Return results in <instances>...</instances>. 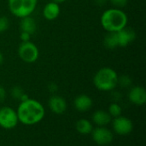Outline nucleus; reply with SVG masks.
I'll use <instances>...</instances> for the list:
<instances>
[{"instance_id":"obj_1","label":"nucleus","mask_w":146,"mask_h":146,"mask_svg":"<svg viewBox=\"0 0 146 146\" xmlns=\"http://www.w3.org/2000/svg\"><path fill=\"white\" fill-rule=\"evenodd\" d=\"M18 120L25 125H34L44 116V108L40 102L33 99L21 102L17 109Z\"/></svg>"},{"instance_id":"obj_2","label":"nucleus","mask_w":146,"mask_h":146,"mask_svg":"<svg viewBox=\"0 0 146 146\" xmlns=\"http://www.w3.org/2000/svg\"><path fill=\"white\" fill-rule=\"evenodd\" d=\"M101 24L107 32H118L127 26V15L120 9H110L103 13Z\"/></svg>"},{"instance_id":"obj_3","label":"nucleus","mask_w":146,"mask_h":146,"mask_svg":"<svg viewBox=\"0 0 146 146\" xmlns=\"http://www.w3.org/2000/svg\"><path fill=\"white\" fill-rule=\"evenodd\" d=\"M118 75L115 70L110 67L100 69L93 77L95 87L102 91H111L118 84Z\"/></svg>"},{"instance_id":"obj_4","label":"nucleus","mask_w":146,"mask_h":146,"mask_svg":"<svg viewBox=\"0 0 146 146\" xmlns=\"http://www.w3.org/2000/svg\"><path fill=\"white\" fill-rule=\"evenodd\" d=\"M38 0H8L10 12L20 18L30 15L35 9Z\"/></svg>"},{"instance_id":"obj_5","label":"nucleus","mask_w":146,"mask_h":146,"mask_svg":"<svg viewBox=\"0 0 146 146\" xmlns=\"http://www.w3.org/2000/svg\"><path fill=\"white\" fill-rule=\"evenodd\" d=\"M18 54L21 59L24 62L33 63L38 59L39 52L37 46L29 40L26 42H21L18 48Z\"/></svg>"},{"instance_id":"obj_6","label":"nucleus","mask_w":146,"mask_h":146,"mask_svg":"<svg viewBox=\"0 0 146 146\" xmlns=\"http://www.w3.org/2000/svg\"><path fill=\"white\" fill-rule=\"evenodd\" d=\"M17 113L9 107H4L0 109V126L5 129H12L18 123Z\"/></svg>"},{"instance_id":"obj_7","label":"nucleus","mask_w":146,"mask_h":146,"mask_svg":"<svg viewBox=\"0 0 146 146\" xmlns=\"http://www.w3.org/2000/svg\"><path fill=\"white\" fill-rule=\"evenodd\" d=\"M113 127L116 133L120 135H127L133 131V122L127 117L118 116L113 121Z\"/></svg>"},{"instance_id":"obj_8","label":"nucleus","mask_w":146,"mask_h":146,"mask_svg":"<svg viewBox=\"0 0 146 146\" xmlns=\"http://www.w3.org/2000/svg\"><path fill=\"white\" fill-rule=\"evenodd\" d=\"M92 139L98 145H106L112 142L113 134L109 129L101 126L92 130Z\"/></svg>"},{"instance_id":"obj_9","label":"nucleus","mask_w":146,"mask_h":146,"mask_svg":"<svg viewBox=\"0 0 146 146\" xmlns=\"http://www.w3.org/2000/svg\"><path fill=\"white\" fill-rule=\"evenodd\" d=\"M116 33H117V37H118L119 46H121V47L128 46L136 38L135 31L132 28H128L127 26Z\"/></svg>"},{"instance_id":"obj_10","label":"nucleus","mask_w":146,"mask_h":146,"mask_svg":"<svg viewBox=\"0 0 146 146\" xmlns=\"http://www.w3.org/2000/svg\"><path fill=\"white\" fill-rule=\"evenodd\" d=\"M130 102L135 105L142 106L146 102V91L141 86H135L131 89L128 94Z\"/></svg>"},{"instance_id":"obj_11","label":"nucleus","mask_w":146,"mask_h":146,"mask_svg":"<svg viewBox=\"0 0 146 146\" xmlns=\"http://www.w3.org/2000/svg\"><path fill=\"white\" fill-rule=\"evenodd\" d=\"M49 107L53 113L62 114L66 111L67 103L62 97L59 96H53L49 100Z\"/></svg>"},{"instance_id":"obj_12","label":"nucleus","mask_w":146,"mask_h":146,"mask_svg":"<svg viewBox=\"0 0 146 146\" xmlns=\"http://www.w3.org/2000/svg\"><path fill=\"white\" fill-rule=\"evenodd\" d=\"M59 14H60L59 3H55L53 1L48 3L43 9V15L44 18L50 21L55 20L56 18H57Z\"/></svg>"},{"instance_id":"obj_13","label":"nucleus","mask_w":146,"mask_h":146,"mask_svg":"<svg viewBox=\"0 0 146 146\" xmlns=\"http://www.w3.org/2000/svg\"><path fill=\"white\" fill-rule=\"evenodd\" d=\"M74 107L78 111L86 112L88 111L92 106V100L86 95H80L74 99Z\"/></svg>"},{"instance_id":"obj_14","label":"nucleus","mask_w":146,"mask_h":146,"mask_svg":"<svg viewBox=\"0 0 146 146\" xmlns=\"http://www.w3.org/2000/svg\"><path fill=\"white\" fill-rule=\"evenodd\" d=\"M20 28H21V32H26L32 35L36 32L37 24L35 22V20L33 17H31L30 15H27V16L21 18Z\"/></svg>"},{"instance_id":"obj_15","label":"nucleus","mask_w":146,"mask_h":146,"mask_svg":"<svg viewBox=\"0 0 146 146\" xmlns=\"http://www.w3.org/2000/svg\"><path fill=\"white\" fill-rule=\"evenodd\" d=\"M92 120L95 124L100 126H104L108 125L111 121V116L108 112H105L104 110H98L93 114Z\"/></svg>"},{"instance_id":"obj_16","label":"nucleus","mask_w":146,"mask_h":146,"mask_svg":"<svg viewBox=\"0 0 146 146\" xmlns=\"http://www.w3.org/2000/svg\"><path fill=\"white\" fill-rule=\"evenodd\" d=\"M104 45L108 49H115L119 46L116 32H108L104 38Z\"/></svg>"},{"instance_id":"obj_17","label":"nucleus","mask_w":146,"mask_h":146,"mask_svg":"<svg viewBox=\"0 0 146 146\" xmlns=\"http://www.w3.org/2000/svg\"><path fill=\"white\" fill-rule=\"evenodd\" d=\"M76 130L81 134H89L92 132V123L86 119H81L76 123Z\"/></svg>"},{"instance_id":"obj_18","label":"nucleus","mask_w":146,"mask_h":146,"mask_svg":"<svg viewBox=\"0 0 146 146\" xmlns=\"http://www.w3.org/2000/svg\"><path fill=\"white\" fill-rule=\"evenodd\" d=\"M109 114H110L111 117H118L121 115V106L116 103V102H114V103H111L109 107Z\"/></svg>"},{"instance_id":"obj_19","label":"nucleus","mask_w":146,"mask_h":146,"mask_svg":"<svg viewBox=\"0 0 146 146\" xmlns=\"http://www.w3.org/2000/svg\"><path fill=\"white\" fill-rule=\"evenodd\" d=\"M132 79L129 76H126V75H123V76H121L118 77V83L123 87V88H127V87H129L131 84H132Z\"/></svg>"},{"instance_id":"obj_20","label":"nucleus","mask_w":146,"mask_h":146,"mask_svg":"<svg viewBox=\"0 0 146 146\" xmlns=\"http://www.w3.org/2000/svg\"><path fill=\"white\" fill-rule=\"evenodd\" d=\"M24 90L22 88H21L20 86H15L12 88L11 89V96L15 100H20L21 96L24 94Z\"/></svg>"},{"instance_id":"obj_21","label":"nucleus","mask_w":146,"mask_h":146,"mask_svg":"<svg viewBox=\"0 0 146 146\" xmlns=\"http://www.w3.org/2000/svg\"><path fill=\"white\" fill-rule=\"evenodd\" d=\"M9 26V20L6 16H0V33L6 31Z\"/></svg>"},{"instance_id":"obj_22","label":"nucleus","mask_w":146,"mask_h":146,"mask_svg":"<svg viewBox=\"0 0 146 146\" xmlns=\"http://www.w3.org/2000/svg\"><path fill=\"white\" fill-rule=\"evenodd\" d=\"M110 3L116 8H123L127 4V0H110Z\"/></svg>"},{"instance_id":"obj_23","label":"nucleus","mask_w":146,"mask_h":146,"mask_svg":"<svg viewBox=\"0 0 146 146\" xmlns=\"http://www.w3.org/2000/svg\"><path fill=\"white\" fill-rule=\"evenodd\" d=\"M20 38H21V42L29 41L30 39H31V34H28V33H26V32H21V35H20Z\"/></svg>"},{"instance_id":"obj_24","label":"nucleus","mask_w":146,"mask_h":146,"mask_svg":"<svg viewBox=\"0 0 146 146\" xmlns=\"http://www.w3.org/2000/svg\"><path fill=\"white\" fill-rule=\"evenodd\" d=\"M6 97V91H5V89L0 84V102L4 101Z\"/></svg>"},{"instance_id":"obj_25","label":"nucleus","mask_w":146,"mask_h":146,"mask_svg":"<svg viewBox=\"0 0 146 146\" xmlns=\"http://www.w3.org/2000/svg\"><path fill=\"white\" fill-rule=\"evenodd\" d=\"M48 89H49V90H50V92L54 93V92H56V91L57 90L58 87H57V85H56V83H50L48 85Z\"/></svg>"},{"instance_id":"obj_26","label":"nucleus","mask_w":146,"mask_h":146,"mask_svg":"<svg viewBox=\"0 0 146 146\" xmlns=\"http://www.w3.org/2000/svg\"><path fill=\"white\" fill-rule=\"evenodd\" d=\"M28 99H29V96H28L26 93H24V94L21 96L20 101H21V102H25V101H27V100H28Z\"/></svg>"},{"instance_id":"obj_27","label":"nucleus","mask_w":146,"mask_h":146,"mask_svg":"<svg viewBox=\"0 0 146 146\" xmlns=\"http://www.w3.org/2000/svg\"><path fill=\"white\" fill-rule=\"evenodd\" d=\"M95 2H96V3H97L98 5L102 6V5L105 4L107 1H106V0H95Z\"/></svg>"},{"instance_id":"obj_28","label":"nucleus","mask_w":146,"mask_h":146,"mask_svg":"<svg viewBox=\"0 0 146 146\" xmlns=\"http://www.w3.org/2000/svg\"><path fill=\"white\" fill-rule=\"evenodd\" d=\"M3 63V53L0 52V65H2Z\"/></svg>"},{"instance_id":"obj_29","label":"nucleus","mask_w":146,"mask_h":146,"mask_svg":"<svg viewBox=\"0 0 146 146\" xmlns=\"http://www.w3.org/2000/svg\"><path fill=\"white\" fill-rule=\"evenodd\" d=\"M53 2H55V3H63V2H65L66 0H52Z\"/></svg>"}]
</instances>
